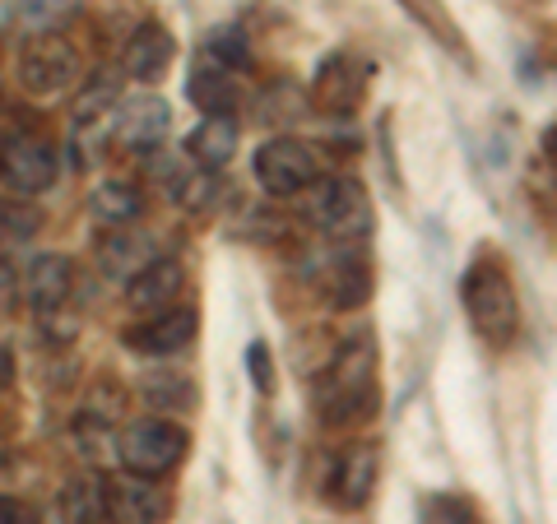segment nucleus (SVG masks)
Wrapping results in <instances>:
<instances>
[{
  "mask_svg": "<svg viewBox=\"0 0 557 524\" xmlns=\"http://www.w3.org/2000/svg\"><path fill=\"white\" fill-rule=\"evenodd\" d=\"M317 404H321L325 427H354L362 417H372V409H376V339H372V329H358V335H348L335 348V358H330L321 372Z\"/></svg>",
  "mask_w": 557,
  "mask_h": 524,
  "instance_id": "obj_1",
  "label": "nucleus"
},
{
  "mask_svg": "<svg viewBox=\"0 0 557 524\" xmlns=\"http://www.w3.org/2000/svg\"><path fill=\"white\" fill-rule=\"evenodd\" d=\"M460 302L469 311V325L479 329L487 344H511L520 329V302H516V284L502 260L483 255L465 270L460 278Z\"/></svg>",
  "mask_w": 557,
  "mask_h": 524,
  "instance_id": "obj_2",
  "label": "nucleus"
},
{
  "mask_svg": "<svg viewBox=\"0 0 557 524\" xmlns=\"http://www.w3.org/2000/svg\"><path fill=\"white\" fill-rule=\"evenodd\" d=\"M190 436L186 427L168 423V417H139V423H126L116 436V460L126 464V474L135 478H163L168 469H177L186 460Z\"/></svg>",
  "mask_w": 557,
  "mask_h": 524,
  "instance_id": "obj_3",
  "label": "nucleus"
},
{
  "mask_svg": "<svg viewBox=\"0 0 557 524\" xmlns=\"http://www.w3.org/2000/svg\"><path fill=\"white\" fill-rule=\"evenodd\" d=\"M79 79V51L57 33H38L20 57V84L33 98H61Z\"/></svg>",
  "mask_w": 557,
  "mask_h": 524,
  "instance_id": "obj_4",
  "label": "nucleus"
},
{
  "mask_svg": "<svg viewBox=\"0 0 557 524\" xmlns=\"http://www.w3.org/2000/svg\"><path fill=\"white\" fill-rule=\"evenodd\" d=\"M372 84V65L354 57V51H330L317 65V79H311V108L325 116H354V108L368 98Z\"/></svg>",
  "mask_w": 557,
  "mask_h": 524,
  "instance_id": "obj_5",
  "label": "nucleus"
},
{
  "mask_svg": "<svg viewBox=\"0 0 557 524\" xmlns=\"http://www.w3.org/2000/svg\"><path fill=\"white\" fill-rule=\"evenodd\" d=\"M70 297H75V265H70V255H38L28 265V302L38 311V325L47 329V339H51V329H61L57 339H70V325H75L65 316Z\"/></svg>",
  "mask_w": 557,
  "mask_h": 524,
  "instance_id": "obj_6",
  "label": "nucleus"
},
{
  "mask_svg": "<svg viewBox=\"0 0 557 524\" xmlns=\"http://www.w3.org/2000/svg\"><path fill=\"white\" fill-rule=\"evenodd\" d=\"M317 153H311L307 139H293V135H278L265 139L256 149V182L270 190V196H298L317 182Z\"/></svg>",
  "mask_w": 557,
  "mask_h": 524,
  "instance_id": "obj_7",
  "label": "nucleus"
},
{
  "mask_svg": "<svg viewBox=\"0 0 557 524\" xmlns=\"http://www.w3.org/2000/svg\"><path fill=\"white\" fill-rule=\"evenodd\" d=\"M0 182H5L14 196H42V190L57 182V149L51 139L20 130L0 145Z\"/></svg>",
  "mask_w": 557,
  "mask_h": 524,
  "instance_id": "obj_8",
  "label": "nucleus"
},
{
  "mask_svg": "<svg viewBox=\"0 0 557 524\" xmlns=\"http://www.w3.org/2000/svg\"><path fill=\"white\" fill-rule=\"evenodd\" d=\"M311 219L317 228L339 237V241H354V237H368L372 233V200L354 177H335L317 190L311 200Z\"/></svg>",
  "mask_w": 557,
  "mask_h": 524,
  "instance_id": "obj_9",
  "label": "nucleus"
},
{
  "mask_svg": "<svg viewBox=\"0 0 557 524\" xmlns=\"http://www.w3.org/2000/svg\"><path fill=\"white\" fill-rule=\"evenodd\" d=\"M190 339H196V311L190 307H163L149 321L126 329V348L139 358H172L190 348Z\"/></svg>",
  "mask_w": 557,
  "mask_h": 524,
  "instance_id": "obj_10",
  "label": "nucleus"
},
{
  "mask_svg": "<svg viewBox=\"0 0 557 524\" xmlns=\"http://www.w3.org/2000/svg\"><path fill=\"white\" fill-rule=\"evenodd\" d=\"M376 478H381V450L372 441L348 446L339 464L330 469V501H335L339 511H362L376 492Z\"/></svg>",
  "mask_w": 557,
  "mask_h": 524,
  "instance_id": "obj_11",
  "label": "nucleus"
},
{
  "mask_svg": "<svg viewBox=\"0 0 557 524\" xmlns=\"http://www.w3.org/2000/svg\"><path fill=\"white\" fill-rule=\"evenodd\" d=\"M172 130V108L163 98H131L126 108H116V139H121V149H131V153H153V149H163V139Z\"/></svg>",
  "mask_w": 557,
  "mask_h": 524,
  "instance_id": "obj_12",
  "label": "nucleus"
},
{
  "mask_svg": "<svg viewBox=\"0 0 557 524\" xmlns=\"http://www.w3.org/2000/svg\"><path fill=\"white\" fill-rule=\"evenodd\" d=\"M108 520L112 524H168V497L145 478L108 483Z\"/></svg>",
  "mask_w": 557,
  "mask_h": 524,
  "instance_id": "obj_13",
  "label": "nucleus"
},
{
  "mask_svg": "<svg viewBox=\"0 0 557 524\" xmlns=\"http://www.w3.org/2000/svg\"><path fill=\"white\" fill-rule=\"evenodd\" d=\"M149 260H159V247H153V237L139 233L135 223H121V228H112L98 241V265L112 278H135Z\"/></svg>",
  "mask_w": 557,
  "mask_h": 524,
  "instance_id": "obj_14",
  "label": "nucleus"
},
{
  "mask_svg": "<svg viewBox=\"0 0 557 524\" xmlns=\"http://www.w3.org/2000/svg\"><path fill=\"white\" fill-rule=\"evenodd\" d=\"M172 57H177V42H172V33H168L163 24L149 20V24H139V28L131 33V42H126V75L153 84V79L168 75Z\"/></svg>",
  "mask_w": 557,
  "mask_h": 524,
  "instance_id": "obj_15",
  "label": "nucleus"
},
{
  "mask_svg": "<svg viewBox=\"0 0 557 524\" xmlns=\"http://www.w3.org/2000/svg\"><path fill=\"white\" fill-rule=\"evenodd\" d=\"M177 292H182V265L177 260H163V255L149 260L135 278H126V302L135 311H163V307H172Z\"/></svg>",
  "mask_w": 557,
  "mask_h": 524,
  "instance_id": "obj_16",
  "label": "nucleus"
},
{
  "mask_svg": "<svg viewBox=\"0 0 557 524\" xmlns=\"http://www.w3.org/2000/svg\"><path fill=\"white\" fill-rule=\"evenodd\" d=\"M186 93H190V102H196L200 112H209V116H228V112L237 108V98H242L237 75H233L228 65L209 61V57L196 65V75H190Z\"/></svg>",
  "mask_w": 557,
  "mask_h": 524,
  "instance_id": "obj_17",
  "label": "nucleus"
},
{
  "mask_svg": "<svg viewBox=\"0 0 557 524\" xmlns=\"http://www.w3.org/2000/svg\"><path fill=\"white\" fill-rule=\"evenodd\" d=\"M186 153L196 167H223L237 153V121L233 116H205L186 139Z\"/></svg>",
  "mask_w": 557,
  "mask_h": 524,
  "instance_id": "obj_18",
  "label": "nucleus"
},
{
  "mask_svg": "<svg viewBox=\"0 0 557 524\" xmlns=\"http://www.w3.org/2000/svg\"><path fill=\"white\" fill-rule=\"evenodd\" d=\"M61 524H112L108 520V483L70 478L61 487Z\"/></svg>",
  "mask_w": 557,
  "mask_h": 524,
  "instance_id": "obj_19",
  "label": "nucleus"
},
{
  "mask_svg": "<svg viewBox=\"0 0 557 524\" xmlns=\"http://www.w3.org/2000/svg\"><path fill=\"white\" fill-rule=\"evenodd\" d=\"M405 5V14L428 33L432 42H442L450 57H469V47H465V38H460V24L450 20V10L442 5V0H399Z\"/></svg>",
  "mask_w": 557,
  "mask_h": 524,
  "instance_id": "obj_20",
  "label": "nucleus"
},
{
  "mask_svg": "<svg viewBox=\"0 0 557 524\" xmlns=\"http://www.w3.org/2000/svg\"><path fill=\"white\" fill-rule=\"evenodd\" d=\"M89 209L102 219V223H135L145 214V196H139L135 182H98L94 196H89Z\"/></svg>",
  "mask_w": 557,
  "mask_h": 524,
  "instance_id": "obj_21",
  "label": "nucleus"
},
{
  "mask_svg": "<svg viewBox=\"0 0 557 524\" xmlns=\"http://www.w3.org/2000/svg\"><path fill=\"white\" fill-rule=\"evenodd\" d=\"M139 390H145L149 409H177V413L196 409V386H190V376H182V372H149Z\"/></svg>",
  "mask_w": 557,
  "mask_h": 524,
  "instance_id": "obj_22",
  "label": "nucleus"
},
{
  "mask_svg": "<svg viewBox=\"0 0 557 524\" xmlns=\"http://www.w3.org/2000/svg\"><path fill=\"white\" fill-rule=\"evenodd\" d=\"M42 228V214L33 204H24L20 196L14 200H0V251L10 247H24V241H33Z\"/></svg>",
  "mask_w": 557,
  "mask_h": 524,
  "instance_id": "obj_23",
  "label": "nucleus"
},
{
  "mask_svg": "<svg viewBox=\"0 0 557 524\" xmlns=\"http://www.w3.org/2000/svg\"><path fill=\"white\" fill-rule=\"evenodd\" d=\"M330 297H335V307H358V302H368V292H372V274L362 260H335V270H330Z\"/></svg>",
  "mask_w": 557,
  "mask_h": 524,
  "instance_id": "obj_24",
  "label": "nucleus"
},
{
  "mask_svg": "<svg viewBox=\"0 0 557 524\" xmlns=\"http://www.w3.org/2000/svg\"><path fill=\"white\" fill-rule=\"evenodd\" d=\"M205 57H209V61H219V65H228V70H242V65L251 61L247 33H242L237 24H219V28H209V33H205Z\"/></svg>",
  "mask_w": 557,
  "mask_h": 524,
  "instance_id": "obj_25",
  "label": "nucleus"
},
{
  "mask_svg": "<svg viewBox=\"0 0 557 524\" xmlns=\"http://www.w3.org/2000/svg\"><path fill=\"white\" fill-rule=\"evenodd\" d=\"M79 10V0H20V24L28 28V33H57L70 14Z\"/></svg>",
  "mask_w": 557,
  "mask_h": 524,
  "instance_id": "obj_26",
  "label": "nucleus"
},
{
  "mask_svg": "<svg viewBox=\"0 0 557 524\" xmlns=\"http://www.w3.org/2000/svg\"><path fill=\"white\" fill-rule=\"evenodd\" d=\"M121 98V79L108 75V70H98V79L75 98V121H98V116H108V108Z\"/></svg>",
  "mask_w": 557,
  "mask_h": 524,
  "instance_id": "obj_27",
  "label": "nucleus"
},
{
  "mask_svg": "<svg viewBox=\"0 0 557 524\" xmlns=\"http://www.w3.org/2000/svg\"><path fill=\"white\" fill-rule=\"evenodd\" d=\"M75 446H79L84 460L102 464V460H108V446H112V427L98 423V417H89V413H79V423H75Z\"/></svg>",
  "mask_w": 557,
  "mask_h": 524,
  "instance_id": "obj_28",
  "label": "nucleus"
},
{
  "mask_svg": "<svg viewBox=\"0 0 557 524\" xmlns=\"http://www.w3.org/2000/svg\"><path fill=\"white\" fill-rule=\"evenodd\" d=\"M121 409H126V390L116 386V380H98V386L89 390V399H84V413L98 417V423H116Z\"/></svg>",
  "mask_w": 557,
  "mask_h": 524,
  "instance_id": "obj_29",
  "label": "nucleus"
},
{
  "mask_svg": "<svg viewBox=\"0 0 557 524\" xmlns=\"http://www.w3.org/2000/svg\"><path fill=\"white\" fill-rule=\"evenodd\" d=\"M428 524H479V520H474V506H465L460 497H432Z\"/></svg>",
  "mask_w": 557,
  "mask_h": 524,
  "instance_id": "obj_30",
  "label": "nucleus"
},
{
  "mask_svg": "<svg viewBox=\"0 0 557 524\" xmlns=\"http://www.w3.org/2000/svg\"><path fill=\"white\" fill-rule=\"evenodd\" d=\"M247 366H251V380H256V390H260V395H270V390H274L270 348H265V344H251V348H247Z\"/></svg>",
  "mask_w": 557,
  "mask_h": 524,
  "instance_id": "obj_31",
  "label": "nucleus"
},
{
  "mask_svg": "<svg viewBox=\"0 0 557 524\" xmlns=\"http://www.w3.org/2000/svg\"><path fill=\"white\" fill-rule=\"evenodd\" d=\"M14 302H20V270H14L10 260L0 255V316H5Z\"/></svg>",
  "mask_w": 557,
  "mask_h": 524,
  "instance_id": "obj_32",
  "label": "nucleus"
},
{
  "mask_svg": "<svg viewBox=\"0 0 557 524\" xmlns=\"http://www.w3.org/2000/svg\"><path fill=\"white\" fill-rule=\"evenodd\" d=\"M0 524H38V515L20 497H0Z\"/></svg>",
  "mask_w": 557,
  "mask_h": 524,
  "instance_id": "obj_33",
  "label": "nucleus"
},
{
  "mask_svg": "<svg viewBox=\"0 0 557 524\" xmlns=\"http://www.w3.org/2000/svg\"><path fill=\"white\" fill-rule=\"evenodd\" d=\"M10 380H14V358H10V348L0 344V390H5Z\"/></svg>",
  "mask_w": 557,
  "mask_h": 524,
  "instance_id": "obj_34",
  "label": "nucleus"
},
{
  "mask_svg": "<svg viewBox=\"0 0 557 524\" xmlns=\"http://www.w3.org/2000/svg\"><path fill=\"white\" fill-rule=\"evenodd\" d=\"M544 149H548V159H553V163H557V126H553V130H548V135H544Z\"/></svg>",
  "mask_w": 557,
  "mask_h": 524,
  "instance_id": "obj_35",
  "label": "nucleus"
}]
</instances>
